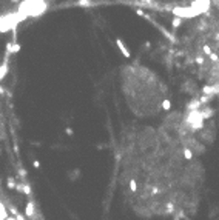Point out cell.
<instances>
[{"mask_svg": "<svg viewBox=\"0 0 219 220\" xmlns=\"http://www.w3.org/2000/svg\"><path fill=\"white\" fill-rule=\"evenodd\" d=\"M116 45H117V48H119V51L124 54V57H131V52H130V49L125 46V43H124L121 39H116Z\"/></svg>", "mask_w": 219, "mask_h": 220, "instance_id": "cell-1", "label": "cell"}, {"mask_svg": "<svg viewBox=\"0 0 219 220\" xmlns=\"http://www.w3.org/2000/svg\"><path fill=\"white\" fill-rule=\"evenodd\" d=\"M8 74V60H5L2 63V66H0V82L5 79V76Z\"/></svg>", "mask_w": 219, "mask_h": 220, "instance_id": "cell-2", "label": "cell"}, {"mask_svg": "<svg viewBox=\"0 0 219 220\" xmlns=\"http://www.w3.org/2000/svg\"><path fill=\"white\" fill-rule=\"evenodd\" d=\"M25 214H26V217H30V219H36V217H34V205H33V203H28V205H26Z\"/></svg>", "mask_w": 219, "mask_h": 220, "instance_id": "cell-3", "label": "cell"}, {"mask_svg": "<svg viewBox=\"0 0 219 220\" xmlns=\"http://www.w3.org/2000/svg\"><path fill=\"white\" fill-rule=\"evenodd\" d=\"M8 217V213H6V209H5V205L2 203V202H0V220H6Z\"/></svg>", "mask_w": 219, "mask_h": 220, "instance_id": "cell-4", "label": "cell"}, {"mask_svg": "<svg viewBox=\"0 0 219 220\" xmlns=\"http://www.w3.org/2000/svg\"><path fill=\"white\" fill-rule=\"evenodd\" d=\"M23 191H25V194H26V196H30V194H31V188H30L28 185H23Z\"/></svg>", "mask_w": 219, "mask_h": 220, "instance_id": "cell-5", "label": "cell"}, {"mask_svg": "<svg viewBox=\"0 0 219 220\" xmlns=\"http://www.w3.org/2000/svg\"><path fill=\"white\" fill-rule=\"evenodd\" d=\"M181 25V19H175V20H173V26H175V28H176V26H179Z\"/></svg>", "mask_w": 219, "mask_h": 220, "instance_id": "cell-6", "label": "cell"}, {"mask_svg": "<svg viewBox=\"0 0 219 220\" xmlns=\"http://www.w3.org/2000/svg\"><path fill=\"white\" fill-rule=\"evenodd\" d=\"M164 108H165V109L170 108V100H165V102H164Z\"/></svg>", "mask_w": 219, "mask_h": 220, "instance_id": "cell-7", "label": "cell"}, {"mask_svg": "<svg viewBox=\"0 0 219 220\" xmlns=\"http://www.w3.org/2000/svg\"><path fill=\"white\" fill-rule=\"evenodd\" d=\"M204 51H205L207 54H210V56H212V49H210V46H204Z\"/></svg>", "mask_w": 219, "mask_h": 220, "instance_id": "cell-8", "label": "cell"}, {"mask_svg": "<svg viewBox=\"0 0 219 220\" xmlns=\"http://www.w3.org/2000/svg\"><path fill=\"white\" fill-rule=\"evenodd\" d=\"M16 220H25V217L20 216V214H16Z\"/></svg>", "mask_w": 219, "mask_h": 220, "instance_id": "cell-9", "label": "cell"}, {"mask_svg": "<svg viewBox=\"0 0 219 220\" xmlns=\"http://www.w3.org/2000/svg\"><path fill=\"white\" fill-rule=\"evenodd\" d=\"M6 220H16V217H8Z\"/></svg>", "mask_w": 219, "mask_h": 220, "instance_id": "cell-10", "label": "cell"}, {"mask_svg": "<svg viewBox=\"0 0 219 220\" xmlns=\"http://www.w3.org/2000/svg\"><path fill=\"white\" fill-rule=\"evenodd\" d=\"M0 93H3V89H2V88H0Z\"/></svg>", "mask_w": 219, "mask_h": 220, "instance_id": "cell-11", "label": "cell"}]
</instances>
